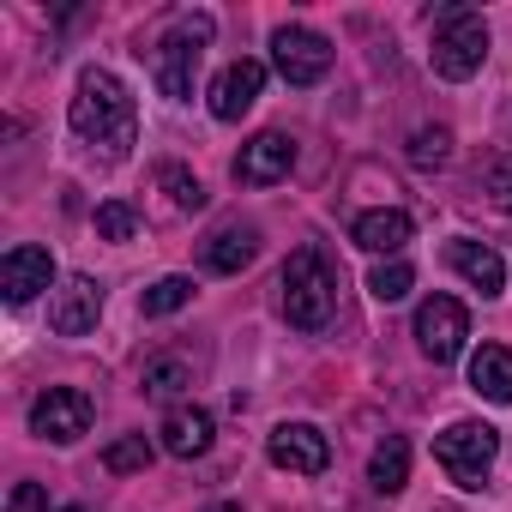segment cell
I'll return each mask as SVG.
<instances>
[{
	"label": "cell",
	"mask_w": 512,
	"mask_h": 512,
	"mask_svg": "<svg viewBox=\"0 0 512 512\" xmlns=\"http://www.w3.org/2000/svg\"><path fill=\"white\" fill-rule=\"evenodd\" d=\"M67 121L73 133L103 157V163H121L139 139V109H133V91L109 73V67H85L79 85H73V103H67Z\"/></svg>",
	"instance_id": "cell-1"
},
{
	"label": "cell",
	"mask_w": 512,
	"mask_h": 512,
	"mask_svg": "<svg viewBox=\"0 0 512 512\" xmlns=\"http://www.w3.org/2000/svg\"><path fill=\"white\" fill-rule=\"evenodd\" d=\"M211 31H217L211 13H175V19H169V31H163L157 49H151V73H157V91H163V97H175V103L193 97L199 55H205Z\"/></svg>",
	"instance_id": "cell-2"
},
{
	"label": "cell",
	"mask_w": 512,
	"mask_h": 512,
	"mask_svg": "<svg viewBox=\"0 0 512 512\" xmlns=\"http://www.w3.org/2000/svg\"><path fill=\"white\" fill-rule=\"evenodd\" d=\"M488 61V25L476 7H440L434 13V49H428V67L452 85L476 79Z\"/></svg>",
	"instance_id": "cell-3"
},
{
	"label": "cell",
	"mask_w": 512,
	"mask_h": 512,
	"mask_svg": "<svg viewBox=\"0 0 512 512\" xmlns=\"http://www.w3.org/2000/svg\"><path fill=\"white\" fill-rule=\"evenodd\" d=\"M332 308H338V284H332L326 260H320L314 247H296L290 266H284V320L296 332H326Z\"/></svg>",
	"instance_id": "cell-4"
},
{
	"label": "cell",
	"mask_w": 512,
	"mask_h": 512,
	"mask_svg": "<svg viewBox=\"0 0 512 512\" xmlns=\"http://www.w3.org/2000/svg\"><path fill=\"white\" fill-rule=\"evenodd\" d=\"M494 452H500V434H494L488 422H452V428L434 440V458H440V470H446L458 488H482Z\"/></svg>",
	"instance_id": "cell-5"
},
{
	"label": "cell",
	"mask_w": 512,
	"mask_h": 512,
	"mask_svg": "<svg viewBox=\"0 0 512 512\" xmlns=\"http://www.w3.org/2000/svg\"><path fill=\"white\" fill-rule=\"evenodd\" d=\"M272 67H278L284 85L308 91V85H320L332 73V43L320 31H308V25H278L272 31Z\"/></svg>",
	"instance_id": "cell-6"
},
{
	"label": "cell",
	"mask_w": 512,
	"mask_h": 512,
	"mask_svg": "<svg viewBox=\"0 0 512 512\" xmlns=\"http://www.w3.org/2000/svg\"><path fill=\"white\" fill-rule=\"evenodd\" d=\"M464 338H470V314H464V302H452V296H428V302L416 308V344H422L428 362H458V356H464Z\"/></svg>",
	"instance_id": "cell-7"
},
{
	"label": "cell",
	"mask_w": 512,
	"mask_h": 512,
	"mask_svg": "<svg viewBox=\"0 0 512 512\" xmlns=\"http://www.w3.org/2000/svg\"><path fill=\"white\" fill-rule=\"evenodd\" d=\"M31 434L37 440H55V446H73L79 434H91V398L79 386H49L31 404Z\"/></svg>",
	"instance_id": "cell-8"
},
{
	"label": "cell",
	"mask_w": 512,
	"mask_h": 512,
	"mask_svg": "<svg viewBox=\"0 0 512 512\" xmlns=\"http://www.w3.org/2000/svg\"><path fill=\"white\" fill-rule=\"evenodd\" d=\"M266 458L278 470H296V476H320L332 464V440L314 428V422H278L272 440H266Z\"/></svg>",
	"instance_id": "cell-9"
},
{
	"label": "cell",
	"mask_w": 512,
	"mask_h": 512,
	"mask_svg": "<svg viewBox=\"0 0 512 512\" xmlns=\"http://www.w3.org/2000/svg\"><path fill=\"white\" fill-rule=\"evenodd\" d=\"M296 169V139L290 133H253L241 151H235V181L241 187H272Z\"/></svg>",
	"instance_id": "cell-10"
},
{
	"label": "cell",
	"mask_w": 512,
	"mask_h": 512,
	"mask_svg": "<svg viewBox=\"0 0 512 512\" xmlns=\"http://www.w3.org/2000/svg\"><path fill=\"white\" fill-rule=\"evenodd\" d=\"M55 284V260H49V247H13L7 260H0V296H7L13 308H25V302H37L43 290Z\"/></svg>",
	"instance_id": "cell-11"
},
{
	"label": "cell",
	"mask_w": 512,
	"mask_h": 512,
	"mask_svg": "<svg viewBox=\"0 0 512 512\" xmlns=\"http://www.w3.org/2000/svg\"><path fill=\"white\" fill-rule=\"evenodd\" d=\"M97 314H103V284L85 278V272H73V278L55 290V302H49V326H55L61 338H85V332L97 326Z\"/></svg>",
	"instance_id": "cell-12"
},
{
	"label": "cell",
	"mask_w": 512,
	"mask_h": 512,
	"mask_svg": "<svg viewBox=\"0 0 512 512\" xmlns=\"http://www.w3.org/2000/svg\"><path fill=\"white\" fill-rule=\"evenodd\" d=\"M266 91V67L260 61H229L217 79H211V115L217 121H241Z\"/></svg>",
	"instance_id": "cell-13"
},
{
	"label": "cell",
	"mask_w": 512,
	"mask_h": 512,
	"mask_svg": "<svg viewBox=\"0 0 512 512\" xmlns=\"http://www.w3.org/2000/svg\"><path fill=\"white\" fill-rule=\"evenodd\" d=\"M157 434H163V452H169V458H205L211 440H217V422H211L205 404H175Z\"/></svg>",
	"instance_id": "cell-14"
},
{
	"label": "cell",
	"mask_w": 512,
	"mask_h": 512,
	"mask_svg": "<svg viewBox=\"0 0 512 512\" xmlns=\"http://www.w3.org/2000/svg\"><path fill=\"white\" fill-rule=\"evenodd\" d=\"M410 235H416V223H410V211H398V205L362 211V217L350 223V241H356V247H368V253H386V260H398Z\"/></svg>",
	"instance_id": "cell-15"
},
{
	"label": "cell",
	"mask_w": 512,
	"mask_h": 512,
	"mask_svg": "<svg viewBox=\"0 0 512 512\" xmlns=\"http://www.w3.org/2000/svg\"><path fill=\"white\" fill-rule=\"evenodd\" d=\"M253 260H260V229H253V223H223L205 241V272H217V278H235Z\"/></svg>",
	"instance_id": "cell-16"
},
{
	"label": "cell",
	"mask_w": 512,
	"mask_h": 512,
	"mask_svg": "<svg viewBox=\"0 0 512 512\" xmlns=\"http://www.w3.org/2000/svg\"><path fill=\"white\" fill-rule=\"evenodd\" d=\"M446 260H452V272H458L470 290H482V296H500V290H506V260H500L488 241H452Z\"/></svg>",
	"instance_id": "cell-17"
},
{
	"label": "cell",
	"mask_w": 512,
	"mask_h": 512,
	"mask_svg": "<svg viewBox=\"0 0 512 512\" xmlns=\"http://www.w3.org/2000/svg\"><path fill=\"white\" fill-rule=\"evenodd\" d=\"M470 392L488 404H512V350L506 344H482L470 356Z\"/></svg>",
	"instance_id": "cell-18"
},
{
	"label": "cell",
	"mask_w": 512,
	"mask_h": 512,
	"mask_svg": "<svg viewBox=\"0 0 512 512\" xmlns=\"http://www.w3.org/2000/svg\"><path fill=\"white\" fill-rule=\"evenodd\" d=\"M368 482H374V494H398V488L410 482V440H404V434H386V440L374 446Z\"/></svg>",
	"instance_id": "cell-19"
},
{
	"label": "cell",
	"mask_w": 512,
	"mask_h": 512,
	"mask_svg": "<svg viewBox=\"0 0 512 512\" xmlns=\"http://www.w3.org/2000/svg\"><path fill=\"white\" fill-rule=\"evenodd\" d=\"M187 386H193V368H187L181 356H151L145 374H139V392L157 398V404H169V410H175V398H181Z\"/></svg>",
	"instance_id": "cell-20"
},
{
	"label": "cell",
	"mask_w": 512,
	"mask_h": 512,
	"mask_svg": "<svg viewBox=\"0 0 512 512\" xmlns=\"http://www.w3.org/2000/svg\"><path fill=\"white\" fill-rule=\"evenodd\" d=\"M157 187L175 199V211H205V187H199V175L193 169H181V163H157Z\"/></svg>",
	"instance_id": "cell-21"
},
{
	"label": "cell",
	"mask_w": 512,
	"mask_h": 512,
	"mask_svg": "<svg viewBox=\"0 0 512 512\" xmlns=\"http://www.w3.org/2000/svg\"><path fill=\"white\" fill-rule=\"evenodd\" d=\"M151 458H157V446H151L145 434H121V440L103 446V470H109V476H133V470H145Z\"/></svg>",
	"instance_id": "cell-22"
},
{
	"label": "cell",
	"mask_w": 512,
	"mask_h": 512,
	"mask_svg": "<svg viewBox=\"0 0 512 512\" xmlns=\"http://www.w3.org/2000/svg\"><path fill=\"white\" fill-rule=\"evenodd\" d=\"M193 302V278H157L145 296H139V308H145V320H163V314H181Z\"/></svg>",
	"instance_id": "cell-23"
},
{
	"label": "cell",
	"mask_w": 512,
	"mask_h": 512,
	"mask_svg": "<svg viewBox=\"0 0 512 512\" xmlns=\"http://www.w3.org/2000/svg\"><path fill=\"white\" fill-rule=\"evenodd\" d=\"M404 157H410L416 169H446V163H452V133H446V127H416Z\"/></svg>",
	"instance_id": "cell-24"
},
{
	"label": "cell",
	"mask_w": 512,
	"mask_h": 512,
	"mask_svg": "<svg viewBox=\"0 0 512 512\" xmlns=\"http://www.w3.org/2000/svg\"><path fill=\"white\" fill-rule=\"evenodd\" d=\"M410 284H416V272H410L404 260H386V266H374V272H368L374 302H404V296H410Z\"/></svg>",
	"instance_id": "cell-25"
},
{
	"label": "cell",
	"mask_w": 512,
	"mask_h": 512,
	"mask_svg": "<svg viewBox=\"0 0 512 512\" xmlns=\"http://www.w3.org/2000/svg\"><path fill=\"white\" fill-rule=\"evenodd\" d=\"M97 235H109V241H133V235H139V211L121 205V199L97 205Z\"/></svg>",
	"instance_id": "cell-26"
},
{
	"label": "cell",
	"mask_w": 512,
	"mask_h": 512,
	"mask_svg": "<svg viewBox=\"0 0 512 512\" xmlns=\"http://www.w3.org/2000/svg\"><path fill=\"white\" fill-rule=\"evenodd\" d=\"M476 187L488 193V205H500V211H512V163H488Z\"/></svg>",
	"instance_id": "cell-27"
},
{
	"label": "cell",
	"mask_w": 512,
	"mask_h": 512,
	"mask_svg": "<svg viewBox=\"0 0 512 512\" xmlns=\"http://www.w3.org/2000/svg\"><path fill=\"white\" fill-rule=\"evenodd\" d=\"M7 512H55V506H49V488L43 482H13Z\"/></svg>",
	"instance_id": "cell-28"
},
{
	"label": "cell",
	"mask_w": 512,
	"mask_h": 512,
	"mask_svg": "<svg viewBox=\"0 0 512 512\" xmlns=\"http://www.w3.org/2000/svg\"><path fill=\"white\" fill-rule=\"evenodd\" d=\"M205 512H241V506H229V500H223V506H205Z\"/></svg>",
	"instance_id": "cell-29"
},
{
	"label": "cell",
	"mask_w": 512,
	"mask_h": 512,
	"mask_svg": "<svg viewBox=\"0 0 512 512\" xmlns=\"http://www.w3.org/2000/svg\"><path fill=\"white\" fill-rule=\"evenodd\" d=\"M67 512H91V506H67Z\"/></svg>",
	"instance_id": "cell-30"
}]
</instances>
